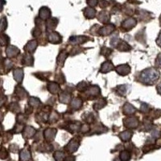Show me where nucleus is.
Wrapping results in <instances>:
<instances>
[{
  "mask_svg": "<svg viewBox=\"0 0 161 161\" xmlns=\"http://www.w3.org/2000/svg\"><path fill=\"white\" fill-rule=\"evenodd\" d=\"M159 78V72L155 68H149L143 70L139 75V80L147 85H153Z\"/></svg>",
  "mask_w": 161,
  "mask_h": 161,
  "instance_id": "obj_1",
  "label": "nucleus"
},
{
  "mask_svg": "<svg viewBox=\"0 0 161 161\" xmlns=\"http://www.w3.org/2000/svg\"><path fill=\"white\" fill-rule=\"evenodd\" d=\"M13 68V63L9 58H2L0 60V72L5 71V73L10 71Z\"/></svg>",
  "mask_w": 161,
  "mask_h": 161,
  "instance_id": "obj_2",
  "label": "nucleus"
},
{
  "mask_svg": "<svg viewBox=\"0 0 161 161\" xmlns=\"http://www.w3.org/2000/svg\"><path fill=\"white\" fill-rule=\"evenodd\" d=\"M123 122H124V126L129 129L136 128L139 124V119L135 117H128L125 118Z\"/></svg>",
  "mask_w": 161,
  "mask_h": 161,
  "instance_id": "obj_3",
  "label": "nucleus"
},
{
  "mask_svg": "<svg viewBox=\"0 0 161 161\" xmlns=\"http://www.w3.org/2000/svg\"><path fill=\"white\" fill-rule=\"evenodd\" d=\"M36 134V130L32 126H27L23 130V137L26 139H32L35 136Z\"/></svg>",
  "mask_w": 161,
  "mask_h": 161,
  "instance_id": "obj_4",
  "label": "nucleus"
},
{
  "mask_svg": "<svg viewBox=\"0 0 161 161\" xmlns=\"http://www.w3.org/2000/svg\"><path fill=\"white\" fill-rule=\"evenodd\" d=\"M87 36H72L70 38L69 43L72 45H79L82 44L86 43L88 40Z\"/></svg>",
  "mask_w": 161,
  "mask_h": 161,
  "instance_id": "obj_5",
  "label": "nucleus"
},
{
  "mask_svg": "<svg viewBox=\"0 0 161 161\" xmlns=\"http://www.w3.org/2000/svg\"><path fill=\"white\" fill-rule=\"evenodd\" d=\"M57 130L54 128H48L44 131V136L45 140L47 142H52L55 139L56 135H57Z\"/></svg>",
  "mask_w": 161,
  "mask_h": 161,
  "instance_id": "obj_6",
  "label": "nucleus"
},
{
  "mask_svg": "<svg viewBox=\"0 0 161 161\" xmlns=\"http://www.w3.org/2000/svg\"><path fill=\"white\" fill-rule=\"evenodd\" d=\"M6 54L8 58H13L19 54V49L14 45H9L6 49Z\"/></svg>",
  "mask_w": 161,
  "mask_h": 161,
  "instance_id": "obj_7",
  "label": "nucleus"
},
{
  "mask_svg": "<svg viewBox=\"0 0 161 161\" xmlns=\"http://www.w3.org/2000/svg\"><path fill=\"white\" fill-rule=\"evenodd\" d=\"M136 23L137 21L135 19H126V20H124L122 23V28L124 29V30L129 31L131 30V29H132L133 28H135Z\"/></svg>",
  "mask_w": 161,
  "mask_h": 161,
  "instance_id": "obj_8",
  "label": "nucleus"
},
{
  "mask_svg": "<svg viewBox=\"0 0 161 161\" xmlns=\"http://www.w3.org/2000/svg\"><path fill=\"white\" fill-rule=\"evenodd\" d=\"M114 29H115V27H114V24L106 25V26L102 27V28H100V30H99V35L103 36H109L114 32Z\"/></svg>",
  "mask_w": 161,
  "mask_h": 161,
  "instance_id": "obj_9",
  "label": "nucleus"
},
{
  "mask_svg": "<svg viewBox=\"0 0 161 161\" xmlns=\"http://www.w3.org/2000/svg\"><path fill=\"white\" fill-rule=\"evenodd\" d=\"M49 41L52 44H59L62 41V37L61 36L59 33L56 32H50L48 36Z\"/></svg>",
  "mask_w": 161,
  "mask_h": 161,
  "instance_id": "obj_10",
  "label": "nucleus"
},
{
  "mask_svg": "<svg viewBox=\"0 0 161 161\" xmlns=\"http://www.w3.org/2000/svg\"><path fill=\"white\" fill-rule=\"evenodd\" d=\"M15 95L17 96V98H18L19 100L25 99V98L28 97V92L25 90L24 88H23L21 86H17L16 87H15Z\"/></svg>",
  "mask_w": 161,
  "mask_h": 161,
  "instance_id": "obj_11",
  "label": "nucleus"
},
{
  "mask_svg": "<svg viewBox=\"0 0 161 161\" xmlns=\"http://www.w3.org/2000/svg\"><path fill=\"white\" fill-rule=\"evenodd\" d=\"M116 72L121 76H126L128 75L131 73V67L128 65H121L116 67Z\"/></svg>",
  "mask_w": 161,
  "mask_h": 161,
  "instance_id": "obj_12",
  "label": "nucleus"
},
{
  "mask_svg": "<svg viewBox=\"0 0 161 161\" xmlns=\"http://www.w3.org/2000/svg\"><path fill=\"white\" fill-rule=\"evenodd\" d=\"M39 16L42 20H47L51 16V11L46 6H43L40 9Z\"/></svg>",
  "mask_w": 161,
  "mask_h": 161,
  "instance_id": "obj_13",
  "label": "nucleus"
},
{
  "mask_svg": "<svg viewBox=\"0 0 161 161\" xmlns=\"http://www.w3.org/2000/svg\"><path fill=\"white\" fill-rule=\"evenodd\" d=\"M79 146H80L79 142L74 139H71L70 143H68L66 148H67V151L70 153H74L75 151H78Z\"/></svg>",
  "mask_w": 161,
  "mask_h": 161,
  "instance_id": "obj_14",
  "label": "nucleus"
},
{
  "mask_svg": "<svg viewBox=\"0 0 161 161\" xmlns=\"http://www.w3.org/2000/svg\"><path fill=\"white\" fill-rule=\"evenodd\" d=\"M49 114L46 110H42L41 112L38 113V114L36 115V120L38 122H42V123H45L49 121Z\"/></svg>",
  "mask_w": 161,
  "mask_h": 161,
  "instance_id": "obj_15",
  "label": "nucleus"
},
{
  "mask_svg": "<svg viewBox=\"0 0 161 161\" xmlns=\"http://www.w3.org/2000/svg\"><path fill=\"white\" fill-rule=\"evenodd\" d=\"M23 65H24L25 66H32L34 64V59L33 57L30 54V53H25L24 55L23 56L22 59Z\"/></svg>",
  "mask_w": 161,
  "mask_h": 161,
  "instance_id": "obj_16",
  "label": "nucleus"
},
{
  "mask_svg": "<svg viewBox=\"0 0 161 161\" xmlns=\"http://www.w3.org/2000/svg\"><path fill=\"white\" fill-rule=\"evenodd\" d=\"M115 47L119 50V51H122V52H126V51H129V50H131V47L128 44L126 43V41L124 40H118V43H117L116 46Z\"/></svg>",
  "mask_w": 161,
  "mask_h": 161,
  "instance_id": "obj_17",
  "label": "nucleus"
},
{
  "mask_svg": "<svg viewBox=\"0 0 161 161\" xmlns=\"http://www.w3.org/2000/svg\"><path fill=\"white\" fill-rule=\"evenodd\" d=\"M48 90L53 94H57L61 91L60 85L57 82H49L48 84Z\"/></svg>",
  "mask_w": 161,
  "mask_h": 161,
  "instance_id": "obj_18",
  "label": "nucleus"
},
{
  "mask_svg": "<svg viewBox=\"0 0 161 161\" xmlns=\"http://www.w3.org/2000/svg\"><path fill=\"white\" fill-rule=\"evenodd\" d=\"M37 48V42L36 40H32L29 41L28 43L25 45L24 50L27 53H32L35 52V50Z\"/></svg>",
  "mask_w": 161,
  "mask_h": 161,
  "instance_id": "obj_19",
  "label": "nucleus"
},
{
  "mask_svg": "<svg viewBox=\"0 0 161 161\" xmlns=\"http://www.w3.org/2000/svg\"><path fill=\"white\" fill-rule=\"evenodd\" d=\"M114 66L110 61H106L104 63L102 64V66H101L100 71L101 73H103V74H106V73H108V72L112 71L114 70Z\"/></svg>",
  "mask_w": 161,
  "mask_h": 161,
  "instance_id": "obj_20",
  "label": "nucleus"
},
{
  "mask_svg": "<svg viewBox=\"0 0 161 161\" xmlns=\"http://www.w3.org/2000/svg\"><path fill=\"white\" fill-rule=\"evenodd\" d=\"M13 75H14L15 80L19 83H21L23 79V70L22 69H15L13 72Z\"/></svg>",
  "mask_w": 161,
  "mask_h": 161,
  "instance_id": "obj_21",
  "label": "nucleus"
},
{
  "mask_svg": "<svg viewBox=\"0 0 161 161\" xmlns=\"http://www.w3.org/2000/svg\"><path fill=\"white\" fill-rule=\"evenodd\" d=\"M57 23H58V19L56 18H52L47 19L46 22V28H47V31H53L56 28Z\"/></svg>",
  "mask_w": 161,
  "mask_h": 161,
  "instance_id": "obj_22",
  "label": "nucleus"
},
{
  "mask_svg": "<svg viewBox=\"0 0 161 161\" xmlns=\"http://www.w3.org/2000/svg\"><path fill=\"white\" fill-rule=\"evenodd\" d=\"M59 100L61 103L64 104H69L71 102V94L68 92H63L62 94H60Z\"/></svg>",
  "mask_w": 161,
  "mask_h": 161,
  "instance_id": "obj_23",
  "label": "nucleus"
},
{
  "mask_svg": "<svg viewBox=\"0 0 161 161\" xmlns=\"http://www.w3.org/2000/svg\"><path fill=\"white\" fill-rule=\"evenodd\" d=\"M68 56H69V53H68L66 51L61 52L59 55H58V57H57V65H58L59 66H63L64 63H65V61H66Z\"/></svg>",
  "mask_w": 161,
  "mask_h": 161,
  "instance_id": "obj_24",
  "label": "nucleus"
},
{
  "mask_svg": "<svg viewBox=\"0 0 161 161\" xmlns=\"http://www.w3.org/2000/svg\"><path fill=\"white\" fill-rule=\"evenodd\" d=\"M135 111H136V110H135V107L128 102L126 103L123 106V113L126 115H131V114H135Z\"/></svg>",
  "mask_w": 161,
  "mask_h": 161,
  "instance_id": "obj_25",
  "label": "nucleus"
},
{
  "mask_svg": "<svg viewBox=\"0 0 161 161\" xmlns=\"http://www.w3.org/2000/svg\"><path fill=\"white\" fill-rule=\"evenodd\" d=\"M19 159L21 160H29V159H32L31 152L28 149L24 148L21 150L20 153H19Z\"/></svg>",
  "mask_w": 161,
  "mask_h": 161,
  "instance_id": "obj_26",
  "label": "nucleus"
},
{
  "mask_svg": "<svg viewBox=\"0 0 161 161\" xmlns=\"http://www.w3.org/2000/svg\"><path fill=\"white\" fill-rule=\"evenodd\" d=\"M12 139V133L11 131H5V132L0 133V139L2 143H7Z\"/></svg>",
  "mask_w": 161,
  "mask_h": 161,
  "instance_id": "obj_27",
  "label": "nucleus"
},
{
  "mask_svg": "<svg viewBox=\"0 0 161 161\" xmlns=\"http://www.w3.org/2000/svg\"><path fill=\"white\" fill-rule=\"evenodd\" d=\"M82 99H80L79 98H74V99L72 100L71 103H70L71 108L76 110H79V109L82 107Z\"/></svg>",
  "mask_w": 161,
  "mask_h": 161,
  "instance_id": "obj_28",
  "label": "nucleus"
},
{
  "mask_svg": "<svg viewBox=\"0 0 161 161\" xmlns=\"http://www.w3.org/2000/svg\"><path fill=\"white\" fill-rule=\"evenodd\" d=\"M86 90H88L87 91L88 95L92 96V97H94V96H97L100 94V89H99V87L97 86H90V87L89 88V89H87Z\"/></svg>",
  "mask_w": 161,
  "mask_h": 161,
  "instance_id": "obj_29",
  "label": "nucleus"
},
{
  "mask_svg": "<svg viewBox=\"0 0 161 161\" xmlns=\"http://www.w3.org/2000/svg\"><path fill=\"white\" fill-rule=\"evenodd\" d=\"M84 15L87 19H94L96 15V11L93 7L90 6L84 10Z\"/></svg>",
  "mask_w": 161,
  "mask_h": 161,
  "instance_id": "obj_30",
  "label": "nucleus"
},
{
  "mask_svg": "<svg viewBox=\"0 0 161 161\" xmlns=\"http://www.w3.org/2000/svg\"><path fill=\"white\" fill-rule=\"evenodd\" d=\"M132 135H133L132 131H128V130H127V131H123V132L119 134V137H120V139H122L123 142H127V141L130 140V139H131Z\"/></svg>",
  "mask_w": 161,
  "mask_h": 161,
  "instance_id": "obj_31",
  "label": "nucleus"
},
{
  "mask_svg": "<svg viewBox=\"0 0 161 161\" xmlns=\"http://www.w3.org/2000/svg\"><path fill=\"white\" fill-rule=\"evenodd\" d=\"M110 15L108 13L106 12V11H102V12H101L100 14L98 15V19H99V21H100L101 23H108L109 21H110Z\"/></svg>",
  "mask_w": 161,
  "mask_h": 161,
  "instance_id": "obj_32",
  "label": "nucleus"
},
{
  "mask_svg": "<svg viewBox=\"0 0 161 161\" xmlns=\"http://www.w3.org/2000/svg\"><path fill=\"white\" fill-rule=\"evenodd\" d=\"M81 126H82V123L80 122H71L68 126V128L72 132H77L81 129Z\"/></svg>",
  "mask_w": 161,
  "mask_h": 161,
  "instance_id": "obj_33",
  "label": "nucleus"
},
{
  "mask_svg": "<svg viewBox=\"0 0 161 161\" xmlns=\"http://www.w3.org/2000/svg\"><path fill=\"white\" fill-rule=\"evenodd\" d=\"M29 106H31L32 107H34V108H37L39 107L41 105V102L38 98H35V97H31L28 100Z\"/></svg>",
  "mask_w": 161,
  "mask_h": 161,
  "instance_id": "obj_34",
  "label": "nucleus"
},
{
  "mask_svg": "<svg viewBox=\"0 0 161 161\" xmlns=\"http://www.w3.org/2000/svg\"><path fill=\"white\" fill-rule=\"evenodd\" d=\"M106 104H107V102H106V99L102 98V99L98 100V102H96L95 104L94 105V109L96 110H99L103 108V107H105Z\"/></svg>",
  "mask_w": 161,
  "mask_h": 161,
  "instance_id": "obj_35",
  "label": "nucleus"
},
{
  "mask_svg": "<svg viewBox=\"0 0 161 161\" xmlns=\"http://www.w3.org/2000/svg\"><path fill=\"white\" fill-rule=\"evenodd\" d=\"M9 42H10V38H9L8 36H6V34H2L0 36V46H6V45L9 44Z\"/></svg>",
  "mask_w": 161,
  "mask_h": 161,
  "instance_id": "obj_36",
  "label": "nucleus"
},
{
  "mask_svg": "<svg viewBox=\"0 0 161 161\" xmlns=\"http://www.w3.org/2000/svg\"><path fill=\"white\" fill-rule=\"evenodd\" d=\"M7 28V20L5 16L0 19V33H2Z\"/></svg>",
  "mask_w": 161,
  "mask_h": 161,
  "instance_id": "obj_37",
  "label": "nucleus"
},
{
  "mask_svg": "<svg viewBox=\"0 0 161 161\" xmlns=\"http://www.w3.org/2000/svg\"><path fill=\"white\" fill-rule=\"evenodd\" d=\"M9 110L12 113H19L20 112V106L17 102H11L9 106Z\"/></svg>",
  "mask_w": 161,
  "mask_h": 161,
  "instance_id": "obj_38",
  "label": "nucleus"
},
{
  "mask_svg": "<svg viewBox=\"0 0 161 161\" xmlns=\"http://www.w3.org/2000/svg\"><path fill=\"white\" fill-rule=\"evenodd\" d=\"M117 91L118 94L121 96H125L127 94V86L126 85H122V86H118L117 88Z\"/></svg>",
  "mask_w": 161,
  "mask_h": 161,
  "instance_id": "obj_39",
  "label": "nucleus"
},
{
  "mask_svg": "<svg viewBox=\"0 0 161 161\" xmlns=\"http://www.w3.org/2000/svg\"><path fill=\"white\" fill-rule=\"evenodd\" d=\"M119 158H120L121 160L122 161H126L129 160L131 159V154L128 151H122L120 153V155H119Z\"/></svg>",
  "mask_w": 161,
  "mask_h": 161,
  "instance_id": "obj_40",
  "label": "nucleus"
},
{
  "mask_svg": "<svg viewBox=\"0 0 161 161\" xmlns=\"http://www.w3.org/2000/svg\"><path fill=\"white\" fill-rule=\"evenodd\" d=\"M54 159L56 160H58V161H61V160H64V159H66V155L64 154V152L62 151H57L54 153Z\"/></svg>",
  "mask_w": 161,
  "mask_h": 161,
  "instance_id": "obj_41",
  "label": "nucleus"
},
{
  "mask_svg": "<svg viewBox=\"0 0 161 161\" xmlns=\"http://www.w3.org/2000/svg\"><path fill=\"white\" fill-rule=\"evenodd\" d=\"M23 125L24 124H22V123H19V122H17L16 124L15 125L14 127H13L11 132L15 133V134L20 133L21 131H23Z\"/></svg>",
  "mask_w": 161,
  "mask_h": 161,
  "instance_id": "obj_42",
  "label": "nucleus"
},
{
  "mask_svg": "<svg viewBox=\"0 0 161 161\" xmlns=\"http://www.w3.org/2000/svg\"><path fill=\"white\" fill-rule=\"evenodd\" d=\"M28 120V116L24 115L23 114H19L16 117V121L19 123H22V124H25Z\"/></svg>",
  "mask_w": 161,
  "mask_h": 161,
  "instance_id": "obj_43",
  "label": "nucleus"
},
{
  "mask_svg": "<svg viewBox=\"0 0 161 161\" xmlns=\"http://www.w3.org/2000/svg\"><path fill=\"white\" fill-rule=\"evenodd\" d=\"M8 157V152L4 147H0V158L2 159H6Z\"/></svg>",
  "mask_w": 161,
  "mask_h": 161,
  "instance_id": "obj_44",
  "label": "nucleus"
},
{
  "mask_svg": "<svg viewBox=\"0 0 161 161\" xmlns=\"http://www.w3.org/2000/svg\"><path fill=\"white\" fill-rule=\"evenodd\" d=\"M88 88V84L85 82H80L79 84L77 86V89H78V91H86L87 90Z\"/></svg>",
  "mask_w": 161,
  "mask_h": 161,
  "instance_id": "obj_45",
  "label": "nucleus"
},
{
  "mask_svg": "<svg viewBox=\"0 0 161 161\" xmlns=\"http://www.w3.org/2000/svg\"><path fill=\"white\" fill-rule=\"evenodd\" d=\"M58 118H59V115H58V114H57L56 111H53V112H52V114L49 115V121L50 122H56V121L58 120Z\"/></svg>",
  "mask_w": 161,
  "mask_h": 161,
  "instance_id": "obj_46",
  "label": "nucleus"
},
{
  "mask_svg": "<svg viewBox=\"0 0 161 161\" xmlns=\"http://www.w3.org/2000/svg\"><path fill=\"white\" fill-rule=\"evenodd\" d=\"M112 53V50L108 48H106V47H103L101 50V54L102 56H105V57H109Z\"/></svg>",
  "mask_w": 161,
  "mask_h": 161,
  "instance_id": "obj_47",
  "label": "nucleus"
},
{
  "mask_svg": "<svg viewBox=\"0 0 161 161\" xmlns=\"http://www.w3.org/2000/svg\"><path fill=\"white\" fill-rule=\"evenodd\" d=\"M41 34H42V29H41V28H40V27H36L32 32L33 36L36 37V38L39 37Z\"/></svg>",
  "mask_w": 161,
  "mask_h": 161,
  "instance_id": "obj_48",
  "label": "nucleus"
},
{
  "mask_svg": "<svg viewBox=\"0 0 161 161\" xmlns=\"http://www.w3.org/2000/svg\"><path fill=\"white\" fill-rule=\"evenodd\" d=\"M56 80H57V82H59V83H64V82H66V79H65L64 75L62 74H57V75L56 76Z\"/></svg>",
  "mask_w": 161,
  "mask_h": 161,
  "instance_id": "obj_49",
  "label": "nucleus"
},
{
  "mask_svg": "<svg viewBox=\"0 0 161 161\" xmlns=\"http://www.w3.org/2000/svg\"><path fill=\"white\" fill-rule=\"evenodd\" d=\"M140 110L143 113H147L149 111V106L148 105L146 104V103H142L141 104V108Z\"/></svg>",
  "mask_w": 161,
  "mask_h": 161,
  "instance_id": "obj_50",
  "label": "nucleus"
},
{
  "mask_svg": "<svg viewBox=\"0 0 161 161\" xmlns=\"http://www.w3.org/2000/svg\"><path fill=\"white\" fill-rule=\"evenodd\" d=\"M81 131H82V133H86L89 131V130H90V126L87 124V123H86V124H83L82 125V126H81Z\"/></svg>",
  "mask_w": 161,
  "mask_h": 161,
  "instance_id": "obj_51",
  "label": "nucleus"
},
{
  "mask_svg": "<svg viewBox=\"0 0 161 161\" xmlns=\"http://www.w3.org/2000/svg\"><path fill=\"white\" fill-rule=\"evenodd\" d=\"M6 102V97L5 95L0 94V107L4 106V104Z\"/></svg>",
  "mask_w": 161,
  "mask_h": 161,
  "instance_id": "obj_52",
  "label": "nucleus"
},
{
  "mask_svg": "<svg viewBox=\"0 0 161 161\" xmlns=\"http://www.w3.org/2000/svg\"><path fill=\"white\" fill-rule=\"evenodd\" d=\"M9 150H10L11 152L16 153L19 151V147L16 144H11L10 147H9Z\"/></svg>",
  "mask_w": 161,
  "mask_h": 161,
  "instance_id": "obj_53",
  "label": "nucleus"
},
{
  "mask_svg": "<svg viewBox=\"0 0 161 161\" xmlns=\"http://www.w3.org/2000/svg\"><path fill=\"white\" fill-rule=\"evenodd\" d=\"M98 2V0H87L88 5H89L90 6H91V7L97 6Z\"/></svg>",
  "mask_w": 161,
  "mask_h": 161,
  "instance_id": "obj_54",
  "label": "nucleus"
},
{
  "mask_svg": "<svg viewBox=\"0 0 161 161\" xmlns=\"http://www.w3.org/2000/svg\"><path fill=\"white\" fill-rule=\"evenodd\" d=\"M154 147H155L154 145H148V146H146V147H144V148H143V151H144V152H148V151H150L151 150H152Z\"/></svg>",
  "mask_w": 161,
  "mask_h": 161,
  "instance_id": "obj_55",
  "label": "nucleus"
},
{
  "mask_svg": "<svg viewBox=\"0 0 161 161\" xmlns=\"http://www.w3.org/2000/svg\"><path fill=\"white\" fill-rule=\"evenodd\" d=\"M156 64H157V66L161 68V53L159 54V56H158V57H157Z\"/></svg>",
  "mask_w": 161,
  "mask_h": 161,
  "instance_id": "obj_56",
  "label": "nucleus"
},
{
  "mask_svg": "<svg viewBox=\"0 0 161 161\" xmlns=\"http://www.w3.org/2000/svg\"><path fill=\"white\" fill-rule=\"evenodd\" d=\"M100 6L101 7H102V8H105V7H106V6H107V2L105 1V0H102V1H101Z\"/></svg>",
  "mask_w": 161,
  "mask_h": 161,
  "instance_id": "obj_57",
  "label": "nucleus"
},
{
  "mask_svg": "<svg viewBox=\"0 0 161 161\" xmlns=\"http://www.w3.org/2000/svg\"><path fill=\"white\" fill-rule=\"evenodd\" d=\"M156 43H157V44L159 45V47H161V32L159 33V36H158V38H157Z\"/></svg>",
  "mask_w": 161,
  "mask_h": 161,
  "instance_id": "obj_58",
  "label": "nucleus"
},
{
  "mask_svg": "<svg viewBox=\"0 0 161 161\" xmlns=\"http://www.w3.org/2000/svg\"><path fill=\"white\" fill-rule=\"evenodd\" d=\"M5 4L4 0H0V12L2 11V9H3V5Z\"/></svg>",
  "mask_w": 161,
  "mask_h": 161,
  "instance_id": "obj_59",
  "label": "nucleus"
},
{
  "mask_svg": "<svg viewBox=\"0 0 161 161\" xmlns=\"http://www.w3.org/2000/svg\"><path fill=\"white\" fill-rule=\"evenodd\" d=\"M2 119H3V114L0 111V122H2Z\"/></svg>",
  "mask_w": 161,
  "mask_h": 161,
  "instance_id": "obj_60",
  "label": "nucleus"
},
{
  "mask_svg": "<svg viewBox=\"0 0 161 161\" xmlns=\"http://www.w3.org/2000/svg\"><path fill=\"white\" fill-rule=\"evenodd\" d=\"M157 90H158V93L161 95V86H159L157 87Z\"/></svg>",
  "mask_w": 161,
  "mask_h": 161,
  "instance_id": "obj_61",
  "label": "nucleus"
},
{
  "mask_svg": "<svg viewBox=\"0 0 161 161\" xmlns=\"http://www.w3.org/2000/svg\"><path fill=\"white\" fill-rule=\"evenodd\" d=\"M2 79L0 78V90H2Z\"/></svg>",
  "mask_w": 161,
  "mask_h": 161,
  "instance_id": "obj_62",
  "label": "nucleus"
}]
</instances>
